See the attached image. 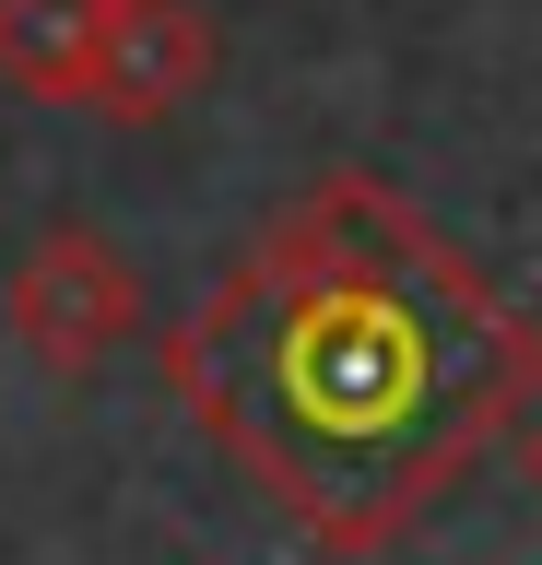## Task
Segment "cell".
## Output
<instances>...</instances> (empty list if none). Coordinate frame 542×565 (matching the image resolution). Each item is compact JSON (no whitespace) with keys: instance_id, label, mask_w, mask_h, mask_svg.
<instances>
[{"instance_id":"obj_1","label":"cell","mask_w":542,"mask_h":565,"mask_svg":"<svg viewBox=\"0 0 542 565\" xmlns=\"http://www.w3.org/2000/svg\"><path fill=\"white\" fill-rule=\"evenodd\" d=\"M166 377L307 542L378 554L519 436L542 342L401 189L330 177L201 295Z\"/></svg>"},{"instance_id":"obj_2","label":"cell","mask_w":542,"mask_h":565,"mask_svg":"<svg viewBox=\"0 0 542 565\" xmlns=\"http://www.w3.org/2000/svg\"><path fill=\"white\" fill-rule=\"evenodd\" d=\"M0 318H12V342L36 353L47 377H95V365L142 330V271H130V247L95 236V224H47V236L24 247L12 295H0Z\"/></svg>"},{"instance_id":"obj_3","label":"cell","mask_w":542,"mask_h":565,"mask_svg":"<svg viewBox=\"0 0 542 565\" xmlns=\"http://www.w3.org/2000/svg\"><path fill=\"white\" fill-rule=\"evenodd\" d=\"M213 71H224V24L201 0H95V83H83L95 118L153 130L213 95Z\"/></svg>"},{"instance_id":"obj_4","label":"cell","mask_w":542,"mask_h":565,"mask_svg":"<svg viewBox=\"0 0 542 565\" xmlns=\"http://www.w3.org/2000/svg\"><path fill=\"white\" fill-rule=\"evenodd\" d=\"M0 83L36 106H83V83H95V0H0Z\"/></svg>"},{"instance_id":"obj_5","label":"cell","mask_w":542,"mask_h":565,"mask_svg":"<svg viewBox=\"0 0 542 565\" xmlns=\"http://www.w3.org/2000/svg\"><path fill=\"white\" fill-rule=\"evenodd\" d=\"M519 471H531V494H542V424H531V436H519Z\"/></svg>"}]
</instances>
